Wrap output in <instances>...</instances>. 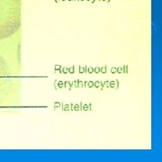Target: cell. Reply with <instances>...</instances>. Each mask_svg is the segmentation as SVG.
<instances>
[{
    "label": "cell",
    "instance_id": "obj_1",
    "mask_svg": "<svg viewBox=\"0 0 162 162\" xmlns=\"http://www.w3.org/2000/svg\"><path fill=\"white\" fill-rule=\"evenodd\" d=\"M20 26V0H0V40L13 35Z\"/></svg>",
    "mask_w": 162,
    "mask_h": 162
},
{
    "label": "cell",
    "instance_id": "obj_2",
    "mask_svg": "<svg viewBox=\"0 0 162 162\" xmlns=\"http://www.w3.org/2000/svg\"><path fill=\"white\" fill-rule=\"evenodd\" d=\"M5 62L0 59V81L4 80V78L6 77V70L5 68Z\"/></svg>",
    "mask_w": 162,
    "mask_h": 162
}]
</instances>
